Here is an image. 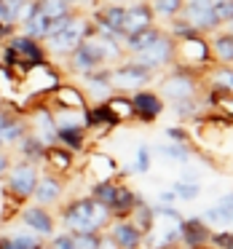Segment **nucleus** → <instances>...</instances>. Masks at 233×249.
Returning a JSON list of instances; mask_svg holds the SVG:
<instances>
[{"mask_svg": "<svg viewBox=\"0 0 233 249\" xmlns=\"http://www.w3.org/2000/svg\"><path fill=\"white\" fill-rule=\"evenodd\" d=\"M220 204H231L233 206V190H231V193H225V196H220Z\"/></svg>", "mask_w": 233, "mask_h": 249, "instance_id": "nucleus-48", "label": "nucleus"}, {"mask_svg": "<svg viewBox=\"0 0 233 249\" xmlns=\"http://www.w3.org/2000/svg\"><path fill=\"white\" fill-rule=\"evenodd\" d=\"M105 236L115 244V249H142L145 247V233L131 220H113L105 231Z\"/></svg>", "mask_w": 233, "mask_h": 249, "instance_id": "nucleus-13", "label": "nucleus"}, {"mask_svg": "<svg viewBox=\"0 0 233 249\" xmlns=\"http://www.w3.org/2000/svg\"><path fill=\"white\" fill-rule=\"evenodd\" d=\"M134 172L137 174H147L150 172V166H153V150H150V145H140L137 147V156H134Z\"/></svg>", "mask_w": 233, "mask_h": 249, "instance_id": "nucleus-39", "label": "nucleus"}, {"mask_svg": "<svg viewBox=\"0 0 233 249\" xmlns=\"http://www.w3.org/2000/svg\"><path fill=\"white\" fill-rule=\"evenodd\" d=\"M89 35H94L91 17L83 14V11H75L72 19H70V24H67L65 30H59L56 35H51V38L43 40V49H46V54H49V59L65 62L67 56H70L72 51L89 38Z\"/></svg>", "mask_w": 233, "mask_h": 249, "instance_id": "nucleus-2", "label": "nucleus"}, {"mask_svg": "<svg viewBox=\"0 0 233 249\" xmlns=\"http://www.w3.org/2000/svg\"><path fill=\"white\" fill-rule=\"evenodd\" d=\"M212 228L201 220V214L179 220V247H209Z\"/></svg>", "mask_w": 233, "mask_h": 249, "instance_id": "nucleus-15", "label": "nucleus"}, {"mask_svg": "<svg viewBox=\"0 0 233 249\" xmlns=\"http://www.w3.org/2000/svg\"><path fill=\"white\" fill-rule=\"evenodd\" d=\"M174 196H177V201H196L201 196V185L198 182H182V179H177V182L172 185Z\"/></svg>", "mask_w": 233, "mask_h": 249, "instance_id": "nucleus-37", "label": "nucleus"}, {"mask_svg": "<svg viewBox=\"0 0 233 249\" xmlns=\"http://www.w3.org/2000/svg\"><path fill=\"white\" fill-rule=\"evenodd\" d=\"M75 11H83L86 14V8H94V6H99V0H67Z\"/></svg>", "mask_w": 233, "mask_h": 249, "instance_id": "nucleus-45", "label": "nucleus"}, {"mask_svg": "<svg viewBox=\"0 0 233 249\" xmlns=\"http://www.w3.org/2000/svg\"><path fill=\"white\" fill-rule=\"evenodd\" d=\"M172 249H179V247H172Z\"/></svg>", "mask_w": 233, "mask_h": 249, "instance_id": "nucleus-52", "label": "nucleus"}, {"mask_svg": "<svg viewBox=\"0 0 233 249\" xmlns=\"http://www.w3.org/2000/svg\"><path fill=\"white\" fill-rule=\"evenodd\" d=\"M163 30H166V33L172 35L174 40H185V38H196V35H201L198 30H196L185 17H174V19H169Z\"/></svg>", "mask_w": 233, "mask_h": 249, "instance_id": "nucleus-35", "label": "nucleus"}, {"mask_svg": "<svg viewBox=\"0 0 233 249\" xmlns=\"http://www.w3.org/2000/svg\"><path fill=\"white\" fill-rule=\"evenodd\" d=\"M38 14H43L46 19H59L75 14V8L67 0H38Z\"/></svg>", "mask_w": 233, "mask_h": 249, "instance_id": "nucleus-34", "label": "nucleus"}, {"mask_svg": "<svg viewBox=\"0 0 233 249\" xmlns=\"http://www.w3.org/2000/svg\"><path fill=\"white\" fill-rule=\"evenodd\" d=\"M83 89L81 91L86 94V99H91L94 105L105 102L108 97H113V86H110V67H99V70H91L86 75H81Z\"/></svg>", "mask_w": 233, "mask_h": 249, "instance_id": "nucleus-16", "label": "nucleus"}, {"mask_svg": "<svg viewBox=\"0 0 233 249\" xmlns=\"http://www.w3.org/2000/svg\"><path fill=\"white\" fill-rule=\"evenodd\" d=\"M43 169H49V172H54V174H59V177H65V174H70L72 169H75V153H70L67 147H62V145L46 147Z\"/></svg>", "mask_w": 233, "mask_h": 249, "instance_id": "nucleus-21", "label": "nucleus"}, {"mask_svg": "<svg viewBox=\"0 0 233 249\" xmlns=\"http://www.w3.org/2000/svg\"><path fill=\"white\" fill-rule=\"evenodd\" d=\"M129 97H131V107H134V121H142V124H156L166 110V102L156 89H140Z\"/></svg>", "mask_w": 233, "mask_h": 249, "instance_id": "nucleus-12", "label": "nucleus"}, {"mask_svg": "<svg viewBox=\"0 0 233 249\" xmlns=\"http://www.w3.org/2000/svg\"><path fill=\"white\" fill-rule=\"evenodd\" d=\"M215 65L209 51V40L206 35H196V38L174 40V67L193 72V75L204 78V72Z\"/></svg>", "mask_w": 233, "mask_h": 249, "instance_id": "nucleus-3", "label": "nucleus"}, {"mask_svg": "<svg viewBox=\"0 0 233 249\" xmlns=\"http://www.w3.org/2000/svg\"><path fill=\"white\" fill-rule=\"evenodd\" d=\"M156 204L174 206V204H177V196H174V190H172V188H169V190H161V193H158V198H156Z\"/></svg>", "mask_w": 233, "mask_h": 249, "instance_id": "nucleus-44", "label": "nucleus"}, {"mask_svg": "<svg viewBox=\"0 0 233 249\" xmlns=\"http://www.w3.org/2000/svg\"><path fill=\"white\" fill-rule=\"evenodd\" d=\"M40 169H43V166H38V163H30V161L17 158V161L11 163V169H8L6 179H3V190L11 193L14 198H19V201L27 204V201L33 198L35 185H38Z\"/></svg>", "mask_w": 233, "mask_h": 249, "instance_id": "nucleus-6", "label": "nucleus"}, {"mask_svg": "<svg viewBox=\"0 0 233 249\" xmlns=\"http://www.w3.org/2000/svg\"><path fill=\"white\" fill-rule=\"evenodd\" d=\"M118 185H121V179H105V182L89 185V196H91L94 201H99L102 206H110L115 198V193H118Z\"/></svg>", "mask_w": 233, "mask_h": 249, "instance_id": "nucleus-32", "label": "nucleus"}, {"mask_svg": "<svg viewBox=\"0 0 233 249\" xmlns=\"http://www.w3.org/2000/svg\"><path fill=\"white\" fill-rule=\"evenodd\" d=\"M198 177H201V174L196 172V169H185L179 179H182V182H198Z\"/></svg>", "mask_w": 233, "mask_h": 249, "instance_id": "nucleus-47", "label": "nucleus"}, {"mask_svg": "<svg viewBox=\"0 0 233 249\" xmlns=\"http://www.w3.org/2000/svg\"><path fill=\"white\" fill-rule=\"evenodd\" d=\"M158 94L163 102H177V99H190L201 94V78L193 72L182 70V67H169L158 78Z\"/></svg>", "mask_w": 233, "mask_h": 249, "instance_id": "nucleus-4", "label": "nucleus"}, {"mask_svg": "<svg viewBox=\"0 0 233 249\" xmlns=\"http://www.w3.org/2000/svg\"><path fill=\"white\" fill-rule=\"evenodd\" d=\"M83 172H86V177L91 179V185L97 182H105V179H118V161H115L113 156H108V153L102 150H94L86 156V166H83Z\"/></svg>", "mask_w": 233, "mask_h": 249, "instance_id": "nucleus-14", "label": "nucleus"}, {"mask_svg": "<svg viewBox=\"0 0 233 249\" xmlns=\"http://www.w3.org/2000/svg\"><path fill=\"white\" fill-rule=\"evenodd\" d=\"M43 99L51 102L49 107H65V110H86L89 107L86 94H83L81 86H75V83H59V86Z\"/></svg>", "mask_w": 233, "mask_h": 249, "instance_id": "nucleus-18", "label": "nucleus"}, {"mask_svg": "<svg viewBox=\"0 0 233 249\" xmlns=\"http://www.w3.org/2000/svg\"><path fill=\"white\" fill-rule=\"evenodd\" d=\"M137 201H140V193L131 190L126 182H121L118 185V193H115V198H113V204L108 206L110 217H113V220H129L131 212H134V206H137Z\"/></svg>", "mask_w": 233, "mask_h": 249, "instance_id": "nucleus-20", "label": "nucleus"}, {"mask_svg": "<svg viewBox=\"0 0 233 249\" xmlns=\"http://www.w3.org/2000/svg\"><path fill=\"white\" fill-rule=\"evenodd\" d=\"M215 3L217 0H185L179 17L188 19L201 35H212V33H217V30H222L220 22H217V17H215Z\"/></svg>", "mask_w": 233, "mask_h": 249, "instance_id": "nucleus-11", "label": "nucleus"}, {"mask_svg": "<svg viewBox=\"0 0 233 249\" xmlns=\"http://www.w3.org/2000/svg\"><path fill=\"white\" fill-rule=\"evenodd\" d=\"M131 59L140 62L142 67H147V70L156 72V75H161L163 70H169V67L174 65V38L163 30V33L158 35V38L153 40L145 51L134 54Z\"/></svg>", "mask_w": 233, "mask_h": 249, "instance_id": "nucleus-8", "label": "nucleus"}, {"mask_svg": "<svg viewBox=\"0 0 233 249\" xmlns=\"http://www.w3.org/2000/svg\"><path fill=\"white\" fill-rule=\"evenodd\" d=\"M156 153L163 158H169V161H177V163H188L190 158H193L190 145H179V142H163V145L156 147Z\"/></svg>", "mask_w": 233, "mask_h": 249, "instance_id": "nucleus-33", "label": "nucleus"}, {"mask_svg": "<svg viewBox=\"0 0 233 249\" xmlns=\"http://www.w3.org/2000/svg\"><path fill=\"white\" fill-rule=\"evenodd\" d=\"M156 22V17H153V8L147 0H134V3H129L126 6V19H124V38L126 35H134V33H142V30L153 27ZM121 38V40H124Z\"/></svg>", "mask_w": 233, "mask_h": 249, "instance_id": "nucleus-17", "label": "nucleus"}, {"mask_svg": "<svg viewBox=\"0 0 233 249\" xmlns=\"http://www.w3.org/2000/svg\"><path fill=\"white\" fill-rule=\"evenodd\" d=\"M153 81H156V72L142 67L131 56H126L124 62L110 67V86L118 94H134L140 89H147V83H153Z\"/></svg>", "mask_w": 233, "mask_h": 249, "instance_id": "nucleus-5", "label": "nucleus"}, {"mask_svg": "<svg viewBox=\"0 0 233 249\" xmlns=\"http://www.w3.org/2000/svg\"><path fill=\"white\" fill-rule=\"evenodd\" d=\"M129 220L134 222L145 236L153 231V225H156V212H153V204L145 201V196H140V201H137V206H134V212H131Z\"/></svg>", "mask_w": 233, "mask_h": 249, "instance_id": "nucleus-27", "label": "nucleus"}, {"mask_svg": "<svg viewBox=\"0 0 233 249\" xmlns=\"http://www.w3.org/2000/svg\"><path fill=\"white\" fill-rule=\"evenodd\" d=\"M75 249H102L105 233H70Z\"/></svg>", "mask_w": 233, "mask_h": 249, "instance_id": "nucleus-38", "label": "nucleus"}, {"mask_svg": "<svg viewBox=\"0 0 233 249\" xmlns=\"http://www.w3.org/2000/svg\"><path fill=\"white\" fill-rule=\"evenodd\" d=\"M166 140L179 142V145H190V131L185 126H166Z\"/></svg>", "mask_w": 233, "mask_h": 249, "instance_id": "nucleus-42", "label": "nucleus"}, {"mask_svg": "<svg viewBox=\"0 0 233 249\" xmlns=\"http://www.w3.org/2000/svg\"><path fill=\"white\" fill-rule=\"evenodd\" d=\"M169 110H172L179 121H198L201 113H204V105H201L198 97H190V99H177V102H169Z\"/></svg>", "mask_w": 233, "mask_h": 249, "instance_id": "nucleus-28", "label": "nucleus"}, {"mask_svg": "<svg viewBox=\"0 0 233 249\" xmlns=\"http://www.w3.org/2000/svg\"><path fill=\"white\" fill-rule=\"evenodd\" d=\"M212 51V62L215 65H233V33H228L225 27L217 33L206 35Z\"/></svg>", "mask_w": 233, "mask_h": 249, "instance_id": "nucleus-19", "label": "nucleus"}, {"mask_svg": "<svg viewBox=\"0 0 233 249\" xmlns=\"http://www.w3.org/2000/svg\"><path fill=\"white\" fill-rule=\"evenodd\" d=\"M62 83L59 72L51 62H43V65H35L19 78V89L27 94V99H43L54 91L56 86Z\"/></svg>", "mask_w": 233, "mask_h": 249, "instance_id": "nucleus-7", "label": "nucleus"}, {"mask_svg": "<svg viewBox=\"0 0 233 249\" xmlns=\"http://www.w3.org/2000/svg\"><path fill=\"white\" fill-rule=\"evenodd\" d=\"M14 153H17V158L30 161V163H38V166H43V161H46V145L33 134V131H27V134L14 145Z\"/></svg>", "mask_w": 233, "mask_h": 249, "instance_id": "nucleus-23", "label": "nucleus"}, {"mask_svg": "<svg viewBox=\"0 0 233 249\" xmlns=\"http://www.w3.org/2000/svg\"><path fill=\"white\" fill-rule=\"evenodd\" d=\"M8 236L14 238V244L17 247H22V249H40L43 247V238L38 236V233H33V231H27V228H19V231H11Z\"/></svg>", "mask_w": 233, "mask_h": 249, "instance_id": "nucleus-36", "label": "nucleus"}, {"mask_svg": "<svg viewBox=\"0 0 233 249\" xmlns=\"http://www.w3.org/2000/svg\"><path fill=\"white\" fill-rule=\"evenodd\" d=\"M40 249H51V247H49V244H43V247H40Z\"/></svg>", "mask_w": 233, "mask_h": 249, "instance_id": "nucleus-49", "label": "nucleus"}, {"mask_svg": "<svg viewBox=\"0 0 233 249\" xmlns=\"http://www.w3.org/2000/svg\"><path fill=\"white\" fill-rule=\"evenodd\" d=\"M108 110L113 113L115 124H126V121H134V107H131V97L129 94H118L115 91L113 97L105 99Z\"/></svg>", "mask_w": 233, "mask_h": 249, "instance_id": "nucleus-26", "label": "nucleus"}, {"mask_svg": "<svg viewBox=\"0 0 233 249\" xmlns=\"http://www.w3.org/2000/svg\"><path fill=\"white\" fill-rule=\"evenodd\" d=\"M17 220H19V225H22V228L38 233L43 241H49V238L59 231V222H56L54 209H46V206L33 204V201H27V204L22 206V212L17 214Z\"/></svg>", "mask_w": 233, "mask_h": 249, "instance_id": "nucleus-9", "label": "nucleus"}, {"mask_svg": "<svg viewBox=\"0 0 233 249\" xmlns=\"http://www.w3.org/2000/svg\"><path fill=\"white\" fill-rule=\"evenodd\" d=\"M201 220L206 222V225H220V228H231L233 225V206L231 204H220L217 201L215 206H209V209H204V214H201Z\"/></svg>", "mask_w": 233, "mask_h": 249, "instance_id": "nucleus-29", "label": "nucleus"}, {"mask_svg": "<svg viewBox=\"0 0 233 249\" xmlns=\"http://www.w3.org/2000/svg\"><path fill=\"white\" fill-rule=\"evenodd\" d=\"M206 107L217 110V113H220L225 121H233V94L231 91H215V89H209Z\"/></svg>", "mask_w": 233, "mask_h": 249, "instance_id": "nucleus-30", "label": "nucleus"}, {"mask_svg": "<svg viewBox=\"0 0 233 249\" xmlns=\"http://www.w3.org/2000/svg\"><path fill=\"white\" fill-rule=\"evenodd\" d=\"M11 153L8 150H0V182L6 179V174H8V169H11Z\"/></svg>", "mask_w": 233, "mask_h": 249, "instance_id": "nucleus-43", "label": "nucleus"}, {"mask_svg": "<svg viewBox=\"0 0 233 249\" xmlns=\"http://www.w3.org/2000/svg\"><path fill=\"white\" fill-rule=\"evenodd\" d=\"M225 249H233V241H231V244H228V247H225Z\"/></svg>", "mask_w": 233, "mask_h": 249, "instance_id": "nucleus-50", "label": "nucleus"}, {"mask_svg": "<svg viewBox=\"0 0 233 249\" xmlns=\"http://www.w3.org/2000/svg\"><path fill=\"white\" fill-rule=\"evenodd\" d=\"M46 244H49L51 249H75V244H72V236H70L67 231H56Z\"/></svg>", "mask_w": 233, "mask_h": 249, "instance_id": "nucleus-41", "label": "nucleus"}, {"mask_svg": "<svg viewBox=\"0 0 233 249\" xmlns=\"http://www.w3.org/2000/svg\"><path fill=\"white\" fill-rule=\"evenodd\" d=\"M0 150H6V147H3V142H0Z\"/></svg>", "mask_w": 233, "mask_h": 249, "instance_id": "nucleus-51", "label": "nucleus"}, {"mask_svg": "<svg viewBox=\"0 0 233 249\" xmlns=\"http://www.w3.org/2000/svg\"><path fill=\"white\" fill-rule=\"evenodd\" d=\"M153 8V17H156V22H169V19L179 17L182 14V6L185 0H147Z\"/></svg>", "mask_w": 233, "mask_h": 249, "instance_id": "nucleus-31", "label": "nucleus"}, {"mask_svg": "<svg viewBox=\"0 0 233 249\" xmlns=\"http://www.w3.org/2000/svg\"><path fill=\"white\" fill-rule=\"evenodd\" d=\"M56 145L67 147L70 153H86L89 145V131L86 126H59L56 129Z\"/></svg>", "mask_w": 233, "mask_h": 249, "instance_id": "nucleus-22", "label": "nucleus"}, {"mask_svg": "<svg viewBox=\"0 0 233 249\" xmlns=\"http://www.w3.org/2000/svg\"><path fill=\"white\" fill-rule=\"evenodd\" d=\"M161 33H163L161 24H153V27L142 30V33L126 35V38L121 40V46H124V54H126V56H134V54H140V51H145L147 46H150L153 40H156L158 35H161Z\"/></svg>", "mask_w": 233, "mask_h": 249, "instance_id": "nucleus-24", "label": "nucleus"}, {"mask_svg": "<svg viewBox=\"0 0 233 249\" xmlns=\"http://www.w3.org/2000/svg\"><path fill=\"white\" fill-rule=\"evenodd\" d=\"M65 188H67L65 177L49 172V169H40L38 185H35L33 198H30V201H33V204L46 206V209H56V206H62V201H65V193H67Z\"/></svg>", "mask_w": 233, "mask_h": 249, "instance_id": "nucleus-10", "label": "nucleus"}, {"mask_svg": "<svg viewBox=\"0 0 233 249\" xmlns=\"http://www.w3.org/2000/svg\"><path fill=\"white\" fill-rule=\"evenodd\" d=\"M0 249H22V247H17L8 233H0Z\"/></svg>", "mask_w": 233, "mask_h": 249, "instance_id": "nucleus-46", "label": "nucleus"}, {"mask_svg": "<svg viewBox=\"0 0 233 249\" xmlns=\"http://www.w3.org/2000/svg\"><path fill=\"white\" fill-rule=\"evenodd\" d=\"M56 222L67 233H105L113 217L108 206L94 201L91 196H75L70 201H62Z\"/></svg>", "mask_w": 233, "mask_h": 249, "instance_id": "nucleus-1", "label": "nucleus"}, {"mask_svg": "<svg viewBox=\"0 0 233 249\" xmlns=\"http://www.w3.org/2000/svg\"><path fill=\"white\" fill-rule=\"evenodd\" d=\"M215 17H217V22H220V27H225L228 22H233V0H217Z\"/></svg>", "mask_w": 233, "mask_h": 249, "instance_id": "nucleus-40", "label": "nucleus"}, {"mask_svg": "<svg viewBox=\"0 0 233 249\" xmlns=\"http://www.w3.org/2000/svg\"><path fill=\"white\" fill-rule=\"evenodd\" d=\"M209 89L215 91H231L233 94V65H212L204 72Z\"/></svg>", "mask_w": 233, "mask_h": 249, "instance_id": "nucleus-25", "label": "nucleus"}]
</instances>
